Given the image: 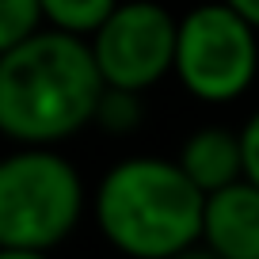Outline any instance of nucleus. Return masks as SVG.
<instances>
[{
	"label": "nucleus",
	"instance_id": "9",
	"mask_svg": "<svg viewBox=\"0 0 259 259\" xmlns=\"http://www.w3.org/2000/svg\"><path fill=\"white\" fill-rule=\"evenodd\" d=\"M42 23L38 0H0V54L31 38Z\"/></svg>",
	"mask_w": 259,
	"mask_h": 259
},
{
	"label": "nucleus",
	"instance_id": "13",
	"mask_svg": "<svg viewBox=\"0 0 259 259\" xmlns=\"http://www.w3.org/2000/svg\"><path fill=\"white\" fill-rule=\"evenodd\" d=\"M0 259H50L46 251H27V248H0Z\"/></svg>",
	"mask_w": 259,
	"mask_h": 259
},
{
	"label": "nucleus",
	"instance_id": "6",
	"mask_svg": "<svg viewBox=\"0 0 259 259\" xmlns=\"http://www.w3.org/2000/svg\"><path fill=\"white\" fill-rule=\"evenodd\" d=\"M202 244L218 259H259V187L248 179L206 194Z\"/></svg>",
	"mask_w": 259,
	"mask_h": 259
},
{
	"label": "nucleus",
	"instance_id": "12",
	"mask_svg": "<svg viewBox=\"0 0 259 259\" xmlns=\"http://www.w3.org/2000/svg\"><path fill=\"white\" fill-rule=\"evenodd\" d=\"M225 4L236 12V16H244V19L259 31V0H225Z\"/></svg>",
	"mask_w": 259,
	"mask_h": 259
},
{
	"label": "nucleus",
	"instance_id": "14",
	"mask_svg": "<svg viewBox=\"0 0 259 259\" xmlns=\"http://www.w3.org/2000/svg\"><path fill=\"white\" fill-rule=\"evenodd\" d=\"M171 259H218L210 248H198V244H191V248H183V251H176Z\"/></svg>",
	"mask_w": 259,
	"mask_h": 259
},
{
	"label": "nucleus",
	"instance_id": "2",
	"mask_svg": "<svg viewBox=\"0 0 259 259\" xmlns=\"http://www.w3.org/2000/svg\"><path fill=\"white\" fill-rule=\"evenodd\" d=\"M206 194L179 164L134 156L114 164L96 194V221L111 248L130 259H171L202 240Z\"/></svg>",
	"mask_w": 259,
	"mask_h": 259
},
{
	"label": "nucleus",
	"instance_id": "3",
	"mask_svg": "<svg viewBox=\"0 0 259 259\" xmlns=\"http://www.w3.org/2000/svg\"><path fill=\"white\" fill-rule=\"evenodd\" d=\"M80 210L84 183L65 156L34 145L0 160V248H57Z\"/></svg>",
	"mask_w": 259,
	"mask_h": 259
},
{
	"label": "nucleus",
	"instance_id": "8",
	"mask_svg": "<svg viewBox=\"0 0 259 259\" xmlns=\"http://www.w3.org/2000/svg\"><path fill=\"white\" fill-rule=\"evenodd\" d=\"M38 8L54 31L84 38V34H96L118 4L114 0H38Z\"/></svg>",
	"mask_w": 259,
	"mask_h": 259
},
{
	"label": "nucleus",
	"instance_id": "10",
	"mask_svg": "<svg viewBox=\"0 0 259 259\" xmlns=\"http://www.w3.org/2000/svg\"><path fill=\"white\" fill-rule=\"evenodd\" d=\"M141 118V103H138V92H122V88H103L99 96V107H96V118L103 130L111 134H130Z\"/></svg>",
	"mask_w": 259,
	"mask_h": 259
},
{
	"label": "nucleus",
	"instance_id": "1",
	"mask_svg": "<svg viewBox=\"0 0 259 259\" xmlns=\"http://www.w3.org/2000/svg\"><path fill=\"white\" fill-rule=\"evenodd\" d=\"M103 76L92 46L65 31H34L0 54V134L23 145H54L96 118Z\"/></svg>",
	"mask_w": 259,
	"mask_h": 259
},
{
	"label": "nucleus",
	"instance_id": "4",
	"mask_svg": "<svg viewBox=\"0 0 259 259\" xmlns=\"http://www.w3.org/2000/svg\"><path fill=\"white\" fill-rule=\"evenodd\" d=\"M259 46L255 27L229 4H202L176 23V69L179 84L202 103H229L244 96L255 76Z\"/></svg>",
	"mask_w": 259,
	"mask_h": 259
},
{
	"label": "nucleus",
	"instance_id": "7",
	"mask_svg": "<svg viewBox=\"0 0 259 259\" xmlns=\"http://www.w3.org/2000/svg\"><path fill=\"white\" fill-rule=\"evenodd\" d=\"M179 168L191 176V183L202 194H213L221 187L244 179V153H240V134H229L221 126L198 130L183 141L179 149Z\"/></svg>",
	"mask_w": 259,
	"mask_h": 259
},
{
	"label": "nucleus",
	"instance_id": "5",
	"mask_svg": "<svg viewBox=\"0 0 259 259\" xmlns=\"http://www.w3.org/2000/svg\"><path fill=\"white\" fill-rule=\"evenodd\" d=\"M92 57L107 88L145 92L176 61V19L153 0H130L92 38Z\"/></svg>",
	"mask_w": 259,
	"mask_h": 259
},
{
	"label": "nucleus",
	"instance_id": "11",
	"mask_svg": "<svg viewBox=\"0 0 259 259\" xmlns=\"http://www.w3.org/2000/svg\"><path fill=\"white\" fill-rule=\"evenodd\" d=\"M240 153H244V179L259 187V114L244 126V134H240Z\"/></svg>",
	"mask_w": 259,
	"mask_h": 259
}]
</instances>
